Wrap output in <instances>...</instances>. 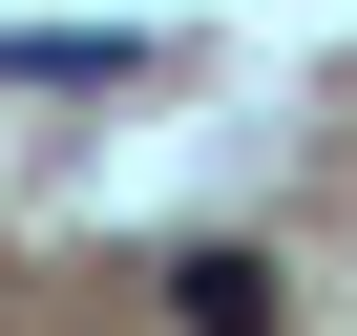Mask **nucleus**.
<instances>
[{"instance_id":"f257e3e1","label":"nucleus","mask_w":357,"mask_h":336,"mask_svg":"<svg viewBox=\"0 0 357 336\" xmlns=\"http://www.w3.org/2000/svg\"><path fill=\"white\" fill-rule=\"evenodd\" d=\"M168 315H190V336H273V252H190Z\"/></svg>"}]
</instances>
